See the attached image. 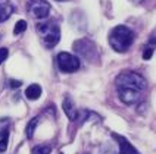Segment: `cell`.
<instances>
[{
  "label": "cell",
  "mask_w": 156,
  "mask_h": 154,
  "mask_svg": "<svg viewBox=\"0 0 156 154\" xmlns=\"http://www.w3.org/2000/svg\"><path fill=\"white\" fill-rule=\"evenodd\" d=\"M133 43H134V33L128 26L118 25L109 33V44L118 53H125Z\"/></svg>",
  "instance_id": "1"
},
{
  "label": "cell",
  "mask_w": 156,
  "mask_h": 154,
  "mask_svg": "<svg viewBox=\"0 0 156 154\" xmlns=\"http://www.w3.org/2000/svg\"><path fill=\"white\" fill-rule=\"evenodd\" d=\"M116 90L122 91V90H128V91H140L144 93V90L147 88V82L146 79L141 77L137 72L133 70H124L116 77Z\"/></svg>",
  "instance_id": "2"
},
{
  "label": "cell",
  "mask_w": 156,
  "mask_h": 154,
  "mask_svg": "<svg viewBox=\"0 0 156 154\" xmlns=\"http://www.w3.org/2000/svg\"><path fill=\"white\" fill-rule=\"evenodd\" d=\"M37 33L40 34L44 46L47 49H53L61 40V29L56 22H41L37 25Z\"/></svg>",
  "instance_id": "3"
},
{
  "label": "cell",
  "mask_w": 156,
  "mask_h": 154,
  "mask_svg": "<svg viewBox=\"0 0 156 154\" xmlns=\"http://www.w3.org/2000/svg\"><path fill=\"white\" fill-rule=\"evenodd\" d=\"M80 66H81V62L77 56L66 53V51H62L58 54V68L63 74H72L78 70Z\"/></svg>",
  "instance_id": "4"
},
{
  "label": "cell",
  "mask_w": 156,
  "mask_h": 154,
  "mask_svg": "<svg viewBox=\"0 0 156 154\" xmlns=\"http://www.w3.org/2000/svg\"><path fill=\"white\" fill-rule=\"evenodd\" d=\"M74 49H75L77 53H80V54H81L84 59L88 60V62H94V59L99 57L96 44L91 43L90 40H78L77 43L74 44Z\"/></svg>",
  "instance_id": "5"
},
{
  "label": "cell",
  "mask_w": 156,
  "mask_h": 154,
  "mask_svg": "<svg viewBox=\"0 0 156 154\" xmlns=\"http://www.w3.org/2000/svg\"><path fill=\"white\" fill-rule=\"evenodd\" d=\"M28 12L35 19H46L50 15V5L46 0H30Z\"/></svg>",
  "instance_id": "6"
},
{
  "label": "cell",
  "mask_w": 156,
  "mask_h": 154,
  "mask_svg": "<svg viewBox=\"0 0 156 154\" xmlns=\"http://www.w3.org/2000/svg\"><path fill=\"white\" fill-rule=\"evenodd\" d=\"M112 138L116 141V144L119 147V154H140L134 147L130 144V141H127V138H124L119 134H112Z\"/></svg>",
  "instance_id": "7"
},
{
  "label": "cell",
  "mask_w": 156,
  "mask_h": 154,
  "mask_svg": "<svg viewBox=\"0 0 156 154\" xmlns=\"http://www.w3.org/2000/svg\"><path fill=\"white\" fill-rule=\"evenodd\" d=\"M118 95H119L121 101L125 103V104H137L143 98V93H140V91H128V90L118 91Z\"/></svg>",
  "instance_id": "8"
},
{
  "label": "cell",
  "mask_w": 156,
  "mask_h": 154,
  "mask_svg": "<svg viewBox=\"0 0 156 154\" xmlns=\"http://www.w3.org/2000/svg\"><path fill=\"white\" fill-rule=\"evenodd\" d=\"M62 107H63V111L66 113V116H68L71 120H77V118H78V110L75 109L74 101L71 100L69 97H66V98L63 100V103H62Z\"/></svg>",
  "instance_id": "9"
},
{
  "label": "cell",
  "mask_w": 156,
  "mask_h": 154,
  "mask_svg": "<svg viewBox=\"0 0 156 154\" xmlns=\"http://www.w3.org/2000/svg\"><path fill=\"white\" fill-rule=\"evenodd\" d=\"M13 13V6L8 0H0V24L8 21L10 15Z\"/></svg>",
  "instance_id": "10"
},
{
  "label": "cell",
  "mask_w": 156,
  "mask_h": 154,
  "mask_svg": "<svg viewBox=\"0 0 156 154\" xmlns=\"http://www.w3.org/2000/svg\"><path fill=\"white\" fill-rule=\"evenodd\" d=\"M25 95L28 100H38L40 95H41V87L38 84H31V85L27 87L25 90Z\"/></svg>",
  "instance_id": "11"
},
{
  "label": "cell",
  "mask_w": 156,
  "mask_h": 154,
  "mask_svg": "<svg viewBox=\"0 0 156 154\" xmlns=\"http://www.w3.org/2000/svg\"><path fill=\"white\" fill-rule=\"evenodd\" d=\"M37 123H38V118H34V119L27 125V137L28 138H33L34 131H35V128H37Z\"/></svg>",
  "instance_id": "12"
},
{
  "label": "cell",
  "mask_w": 156,
  "mask_h": 154,
  "mask_svg": "<svg viewBox=\"0 0 156 154\" xmlns=\"http://www.w3.org/2000/svg\"><path fill=\"white\" fill-rule=\"evenodd\" d=\"M50 151H52V147L46 145V144H43V145H37L33 148V154H50Z\"/></svg>",
  "instance_id": "13"
},
{
  "label": "cell",
  "mask_w": 156,
  "mask_h": 154,
  "mask_svg": "<svg viewBox=\"0 0 156 154\" xmlns=\"http://www.w3.org/2000/svg\"><path fill=\"white\" fill-rule=\"evenodd\" d=\"M25 29H27V22L21 19V21H18L16 25H15V28H13V34H15V35H19V34H22Z\"/></svg>",
  "instance_id": "14"
},
{
  "label": "cell",
  "mask_w": 156,
  "mask_h": 154,
  "mask_svg": "<svg viewBox=\"0 0 156 154\" xmlns=\"http://www.w3.org/2000/svg\"><path fill=\"white\" fill-rule=\"evenodd\" d=\"M8 139H9V134H8V131H5L3 137L0 139V153L6 151V148H8Z\"/></svg>",
  "instance_id": "15"
},
{
  "label": "cell",
  "mask_w": 156,
  "mask_h": 154,
  "mask_svg": "<svg viewBox=\"0 0 156 154\" xmlns=\"http://www.w3.org/2000/svg\"><path fill=\"white\" fill-rule=\"evenodd\" d=\"M8 56H9L8 49H5V47H0V65H2L5 60L8 59Z\"/></svg>",
  "instance_id": "16"
},
{
  "label": "cell",
  "mask_w": 156,
  "mask_h": 154,
  "mask_svg": "<svg viewBox=\"0 0 156 154\" xmlns=\"http://www.w3.org/2000/svg\"><path fill=\"white\" fill-rule=\"evenodd\" d=\"M153 49H155V47H152L150 44H149V46H146V50H144V59H146V60H149V59H150V56L153 54Z\"/></svg>",
  "instance_id": "17"
},
{
  "label": "cell",
  "mask_w": 156,
  "mask_h": 154,
  "mask_svg": "<svg viewBox=\"0 0 156 154\" xmlns=\"http://www.w3.org/2000/svg\"><path fill=\"white\" fill-rule=\"evenodd\" d=\"M21 84H22V82L18 81V79H10V81H9V87H10V88H18V87H21Z\"/></svg>",
  "instance_id": "18"
},
{
  "label": "cell",
  "mask_w": 156,
  "mask_h": 154,
  "mask_svg": "<svg viewBox=\"0 0 156 154\" xmlns=\"http://www.w3.org/2000/svg\"><path fill=\"white\" fill-rule=\"evenodd\" d=\"M100 154H116V151H115V150H112L111 147H106V148H105Z\"/></svg>",
  "instance_id": "19"
},
{
  "label": "cell",
  "mask_w": 156,
  "mask_h": 154,
  "mask_svg": "<svg viewBox=\"0 0 156 154\" xmlns=\"http://www.w3.org/2000/svg\"><path fill=\"white\" fill-rule=\"evenodd\" d=\"M131 2H133V3H141L143 0H131Z\"/></svg>",
  "instance_id": "20"
},
{
  "label": "cell",
  "mask_w": 156,
  "mask_h": 154,
  "mask_svg": "<svg viewBox=\"0 0 156 154\" xmlns=\"http://www.w3.org/2000/svg\"><path fill=\"white\" fill-rule=\"evenodd\" d=\"M58 2H66V0H58Z\"/></svg>",
  "instance_id": "21"
},
{
  "label": "cell",
  "mask_w": 156,
  "mask_h": 154,
  "mask_svg": "<svg viewBox=\"0 0 156 154\" xmlns=\"http://www.w3.org/2000/svg\"><path fill=\"white\" fill-rule=\"evenodd\" d=\"M61 154H62V153H61Z\"/></svg>",
  "instance_id": "22"
}]
</instances>
